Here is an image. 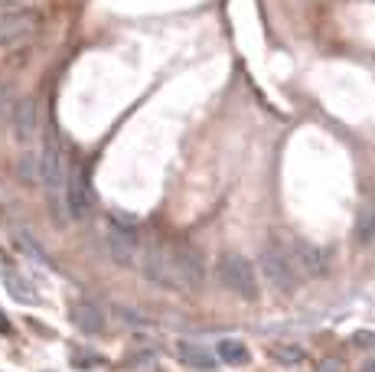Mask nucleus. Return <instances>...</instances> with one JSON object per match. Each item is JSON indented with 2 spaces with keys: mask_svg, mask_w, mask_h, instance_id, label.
<instances>
[{
  "mask_svg": "<svg viewBox=\"0 0 375 372\" xmlns=\"http://www.w3.org/2000/svg\"><path fill=\"white\" fill-rule=\"evenodd\" d=\"M261 271H264V278H268V281L281 291V294H294L297 285H300V281H297V268H294L290 255L281 245H268L261 251Z\"/></svg>",
  "mask_w": 375,
  "mask_h": 372,
  "instance_id": "1",
  "label": "nucleus"
},
{
  "mask_svg": "<svg viewBox=\"0 0 375 372\" xmlns=\"http://www.w3.org/2000/svg\"><path fill=\"white\" fill-rule=\"evenodd\" d=\"M219 278L228 291H235L238 298L255 300L258 298V278H255V268L242 255H225L219 261Z\"/></svg>",
  "mask_w": 375,
  "mask_h": 372,
  "instance_id": "2",
  "label": "nucleus"
},
{
  "mask_svg": "<svg viewBox=\"0 0 375 372\" xmlns=\"http://www.w3.org/2000/svg\"><path fill=\"white\" fill-rule=\"evenodd\" d=\"M36 33V13L33 10H13L0 20V50H23Z\"/></svg>",
  "mask_w": 375,
  "mask_h": 372,
  "instance_id": "3",
  "label": "nucleus"
},
{
  "mask_svg": "<svg viewBox=\"0 0 375 372\" xmlns=\"http://www.w3.org/2000/svg\"><path fill=\"white\" fill-rule=\"evenodd\" d=\"M140 268H144V278L157 287H180L173 271V255L163 245H147L144 248V258H140Z\"/></svg>",
  "mask_w": 375,
  "mask_h": 372,
  "instance_id": "4",
  "label": "nucleus"
},
{
  "mask_svg": "<svg viewBox=\"0 0 375 372\" xmlns=\"http://www.w3.org/2000/svg\"><path fill=\"white\" fill-rule=\"evenodd\" d=\"M65 206H69V219H85L92 209V193H88V180L82 167H72V174L65 180Z\"/></svg>",
  "mask_w": 375,
  "mask_h": 372,
  "instance_id": "5",
  "label": "nucleus"
},
{
  "mask_svg": "<svg viewBox=\"0 0 375 372\" xmlns=\"http://www.w3.org/2000/svg\"><path fill=\"white\" fill-rule=\"evenodd\" d=\"M105 245H108V255H111L114 265H134L138 261V238H134V232L131 229H125V225H114V229H108V236H105Z\"/></svg>",
  "mask_w": 375,
  "mask_h": 372,
  "instance_id": "6",
  "label": "nucleus"
},
{
  "mask_svg": "<svg viewBox=\"0 0 375 372\" xmlns=\"http://www.w3.org/2000/svg\"><path fill=\"white\" fill-rule=\"evenodd\" d=\"M170 255H173V271H176V281H180V287H200V281H202V261H200V255H196L189 245L173 248Z\"/></svg>",
  "mask_w": 375,
  "mask_h": 372,
  "instance_id": "7",
  "label": "nucleus"
},
{
  "mask_svg": "<svg viewBox=\"0 0 375 372\" xmlns=\"http://www.w3.org/2000/svg\"><path fill=\"white\" fill-rule=\"evenodd\" d=\"M297 265L303 274H310V278H320V274H326V268H330V255H326L320 245H313V242H303L300 238L297 242Z\"/></svg>",
  "mask_w": 375,
  "mask_h": 372,
  "instance_id": "8",
  "label": "nucleus"
},
{
  "mask_svg": "<svg viewBox=\"0 0 375 372\" xmlns=\"http://www.w3.org/2000/svg\"><path fill=\"white\" fill-rule=\"evenodd\" d=\"M176 356L186 362L189 369H202V372L215 369V356L206 347L193 343V340H180V343H176Z\"/></svg>",
  "mask_w": 375,
  "mask_h": 372,
  "instance_id": "9",
  "label": "nucleus"
},
{
  "mask_svg": "<svg viewBox=\"0 0 375 372\" xmlns=\"http://www.w3.org/2000/svg\"><path fill=\"white\" fill-rule=\"evenodd\" d=\"M72 320L85 330V333H101L105 330V317H101L98 307H88V304H78L72 310Z\"/></svg>",
  "mask_w": 375,
  "mask_h": 372,
  "instance_id": "10",
  "label": "nucleus"
},
{
  "mask_svg": "<svg viewBox=\"0 0 375 372\" xmlns=\"http://www.w3.org/2000/svg\"><path fill=\"white\" fill-rule=\"evenodd\" d=\"M3 285H7L13 300H20V304H36V291L30 287L26 278H20V274H13V271H3Z\"/></svg>",
  "mask_w": 375,
  "mask_h": 372,
  "instance_id": "11",
  "label": "nucleus"
},
{
  "mask_svg": "<svg viewBox=\"0 0 375 372\" xmlns=\"http://www.w3.org/2000/svg\"><path fill=\"white\" fill-rule=\"evenodd\" d=\"M271 360L277 366H300V362H307V349L297 343H277V347H271Z\"/></svg>",
  "mask_w": 375,
  "mask_h": 372,
  "instance_id": "12",
  "label": "nucleus"
},
{
  "mask_svg": "<svg viewBox=\"0 0 375 372\" xmlns=\"http://www.w3.org/2000/svg\"><path fill=\"white\" fill-rule=\"evenodd\" d=\"M219 360L228 362V366H245L251 360V353L242 340H222L219 343Z\"/></svg>",
  "mask_w": 375,
  "mask_h": 372,
  "instance_id": "13",
  "label": "nucleus"
},
{
  "mask_svg": "<svg viewBox=\"0 0 375 372\" xmlns=\"http://www.w3.org/2000/svg\"><path fill=\"white\" fill-rule=\"evenodd\" d=\"M356 232H359V242H372L375 238V203H369V206L359 212V225H356Z\"/></svg>",
  "mask_w": 375,
  "mask_h": 372,
  "instance_id": "14",
  "label": "nucleus"
},
{
  "mask_svg": "<svg viewBox=\"0 0 375 372\" xmlns=\"http://www.w3.org/2000/svg\"><path fill=\"white\" fill-rule=\"evenodd\" d=\"M33 124H36V114H33V101L26 99L23 105H20V114H17V134L26 141V137L33 134Z\"/></svg>",
  "mask_w": 375,
  "mask_h": 372,
  "instance_id": "15",
  "label": "nucleus"
},
{
  "mask_svg": "<svg viewBox=\"0 0 375 372\" xmlns=\"http://www.w3.org/2000/svg\"><path fill=\"white\" fill-rule=\"evenodd\" d=\"M17 242H20V248H23V251H30V258H36L39 265H50V258L43 255V248H39L33 238L26 236V232H17Z\"/></svg>",
  "mask_w": 375,
  "mask_h": 372,
  "instance_id": "16",
  "label": "nucleus"
},
{
  "mask_svg": "<svg viewBox=\"0 0 375 372\" xmlns=\"http://www.w3.org/2000/svg\"><path fill=\"white\" fill-rule=\"evenodd\" d=\"M372 343H375L372 333H359V336H356V347H372Z\"/></svg>",
  "mask_w": 375,
  "mask_h": 372,
  "instance_id": "17",
  "label": "nucleus"
},
{
  "mask_svg": "<svg viewBox=\"0 0 375 372\" xmlns=\"http://www.w3.org/2000/svg\"><path fill=\"white\" fill-rule=\"evenodd\" d=\"M320 372H343V369H339V362H336V360H326L323 366H320Z\"/></svg>",
  "mask_w": 375,
  "mask_h": 372,
  "instance_id": "18",
  "label": "nucleus"
},
{
  "mask_svg": "<svg viewBox=\"0 0 375 372\" xmlns=\"http://www.w3.org/2000/svg\"><path fill=\"white\" fill-rule=\"evenodd\" d=\"M10 330H13V327H10V320H7V317H3V313H0V333L7 336V333H10Z\"/></svg>",
  "mask_w": 375,
  "mask_h": 372,
  "instance_id": "19",
  "label": "nucleus"
},
{
  "mask_svg": "<svg viewBox=\"0 0 375 372\" xmlns=\"http://www.w3.org/2000/svg\"><path fill=\"white\" fill-rule=\"evenodd\" d=\"M26 0H0V7H23Z\"/></svg>",
  "mask_w": 375,
  "mask_h": 372,
  "instance_id": "20",
  "label": "nucleus"
}]
</instances>
